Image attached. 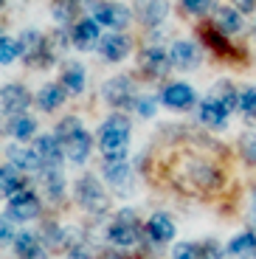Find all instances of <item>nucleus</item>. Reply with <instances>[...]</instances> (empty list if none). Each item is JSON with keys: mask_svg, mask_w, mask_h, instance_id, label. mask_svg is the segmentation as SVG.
Returning a JSON list of instances; mask_svg holds the SVG:
<instances>
[{"mask_svg": "<svg viewBox=\"0 0 256 259\" xmlns=\"http://www.w3.org/2000/svg\"><path fill=\"white\" fill-rule=\"evenodd\" d=\"M127 141H130V118L121 116V113H113L102 124V133H99L104 161H124V155H127Z\"/></svg>", "mask_w": 256, "mask_h": 259, "instance_id": "f257e3e1", "label": "nucleus"}, {"mask_svg": "<svg viewBox=\"0 0 256 259\" xmlns=\"http://www.w3.org/2000/svg\"><path fill=\"white\" fill-rule=\"evenodd\" d=\"M20 42V57L26 65H37V68H48L51 65V46L45 42V37L39 31H23Z\"/></svg>", "mask_w": 256, "mask_h": 259, "instance_id": "f03ea898", "label": "nucleus"}, {"mask_svg": "<svg viewBox=\"0 0 256 259\" xmlns=\"http://www.w3.org/2000/svg\"><path fill=\"white\" fill-rule=\"evenodd\" d=\"M76 200H79V206L88 208L90 214H102V211H107V206H110L102 183H99L93 175L79 178V183H76Z\"/></svg>", "mask_w": 256, "mask_h": 259, "instance_id": "7ed1b4c3", "label": "nucleus"}, {"mask_svg": "<svg viewBox=\"0 0 256 259\" xmlns=\"http://www.w3.org/2000/svg\"><path fill=\"white\" fill-rule=\"evenodd\" d=\"M107 240L113 242V245H118V248H130V245H135V240H138V223H135V214L130 211V208L118 214V220H115L113 226H110Z\"/></svg>", "mask_w": 256, "mask_h": 259, "instance_id": "20e7f679", "label": "nucleus"}, {"mask_svg": "<svg viewBox=\"0 0 256 259\" xmlns=\"http://www.w3.org/2000/svg\"><path fill=\"white\" fill-rule=\"evenodd\" d=\"M39 211V200L34 192H17L14 197H9V214L14 220L26 223V220H34Z\"/></svg>", "mask_w": 256, "mask_h": 259, "instance_id": "39448f33", "label": "nucleus"}, {"mask_svg": "<svg viewBox=\"0 0 256 259\" xmlns=\"http://www.w3.org/2000/svg\"><path fill=\"white\" fill-rule=\"evenodd\" d=\"M34 152L39 155V163L42 169H59V161H62V147H59L57 136H39L34 141Z\"/></svg>", "mask_w": 256, "mask_h": 259, "instance_id": "423d86ee", "label": "nucleus"}, {"mask_svg": "<svg viewBox=\"0 0 256 259\" xmlns=\"http://www.w3.org/2000/svg\"><path fill=\"white\" fill-rule=\"evenodd\" d=\"M169 57H172L175 68H180V71H192V68L200 65V48H197V42L178 39V42L172 46V51H169Z\"/></svg>", "mask_w": 256, "mask_h": 259, "instance_id": "0eeeda50", "label": "nucleus"}, {"mask_svg": "<svg viewBox=\"0 0 256 259\" xmlns=\"http://www.w3.org/2000/svg\"><path fill=\"white\" fill-rule=\"evenodd\" d=\"M104 178H107V183L118 194L133 192V172H130V166L124 161H107L104 163Z\"/></svg>", "mask_w": 256, "mask_h": 259, "instance_id": "6e6552de", "label": "nucleus"}, {"mask_svg": "<svg viewBox=\"0 0 256 259\" xmlns=\"http://www.w3.org/2000/svg\"><path fill=\"white\" fill-rule=\"evenodd\" d=\"M0 99H3V110H6L9 116H20V113L28 107V102H31V93H28L23 84H3Z\"/></svg>", "mask_w": 256, "mask_h": 259, "instance_id": "1a4fd4ad", "label": "nucleus"}, {"mask_svg": "<svg viewBox=\"0 0 256 259\" xmlns=\"http://www.w3.org/2000/svg\"><path fill=\"white\" fill-rule=\"evenodd\" d=\"M133 79L130 76H113L107 84H104V99H107L113 107H124V104H130V99H133Z\"/></svg>", "mask_w": 256, "mask_h": 259, "instance_id": "9d476101", "label": "nucleus"}, {"mask_svg": "<svg viewBox=\"0 0 256 259\" xmlns=\"http://www.w3.org/2000/svg\"><path fill=\"white\" fill-rule=\"evenodd\" d=\"M135 12L144 26H158L169 14V0H135Z\"/></svg>", "mask_w": 256, "mask_h": 259, "instance_id": "9b49d317", "label": "nucleus"}, {"mask_svg": "<svg viewBox=\"0 0 256 259\" xmlns=\"http://www.w3.org/2000/svg\"><path fill=\"white\" fill-rule=\"evenodd\" d=\"M96 23L107 28H124L130 23V12L121 3H99L96 6Z\"/></svg>", "mask_w": 256, "mask_h": 259, "instance_id": "f8f14e48", "label": "nucleus"}, {"mask_svg": "<svg viewBox=\"0 0 256 259\" xmlns=\"http://www.w3.org/2000/svg\"><path fill=\"white\" fill-rule=\"evenodd\" d=\"M141 68L149 76H163V73L172 68V57H169L166 51H160V48H147V51L141 54Z\"/></svg>", "mask_w": 256, "mask_h": 259, "instance_id": "ddd939ff", "label": "nucleus"}, {"mask_svg": "<svg viewBox=\"0 0 256 259\" xmlns=\"http://www.w3.org/2000/svg\"><path fill=\"white\" fill-rule=\"evenodd\" d=\"M96 42H102L99 39V23L96 20H79L73 26V46L79 51H90Z\"/></svg>", "mask_w": 256, "mask_h": 259, "instance_id": "4468645a", "label": "nucleus"}, {"mask_svg": "<svg viewBox=\"0 0 256 259\" xmlns=\"http://www.w3.org/2000/svg\"><path fill=\"white\" fill-rule=\"evenodd\" d=\"M163 102H166L169 107H175V110H186V107H192V102H194V91L183 82L166 84V88H163Z\"/></svg>", "mask_w": 256, "mask_h": 259, "instance_id": "2eb2a0df", "label": "nucleus"}, {"mask_svg": "<svg viewBox=\"0 0 256 259\" xmlns=\"http://www.w3.org/2000/svg\"><path fill=\"white\" fill-rule=\"evenodd\" d=\"M99 51H102L104 59L118 62V59H124L130 54V39L121 37V34H107V37H102V42H99Z\"/></svg>", "mask_w": 256, "mask_h": 259, "instance_id": "dca6fc26", "label": "nucleus"}, {"mask_svg": "<svg viewBox=\"0 0 256 259\" xmlns=\"http://www.w3.org/2000/svg\"><path fill=\"white\" fill-rule=\"evenodd\" d=\"M147 234H149V240H152V242H169L175 237V223L169 220V214L158 211V214H152V217H149Z\"/></svg>", "mask_w": 256, "mask_h": 259, "instance_id": "f3484780", "label": "nucleus"}, {"mask_svg": "<svg viewBox=\"0 0 256 259\" xmlns=\"http://www.w3.org/2000/svg\"><path fill=\"white\" fill-rule=\"evenodd\" d=\"M14 251H17L20 259H45L48 256L45 248H42V242H39L34 234H28V231L14 237Z\"/></svg>", "mask_w": 256, "mask_h": 259, "instance_id": "a211bd4d", "label": "nucleus"}, {"mask_svg": "<svg viewBox=\"0 0 256 259\" xmlns=\"http://www.w3.org/2000/svg\"><path fill=\"white\" fill-rule=\"evenodd\" d=\"M225 116H228V107H225L220 99H214V96L203 99V104H200V118H203L208 127H223Z\"/></svg>", "mask_w": 256, "mask_h": 259, "instance_id": "6ab92c4d", "label": "nucleus"}, {"mask_svg": "<svg viewBox=\"0 0 256 259\" xmlns=\"http://www.w3.org/2000/svg\"><path fill=\"white\" fill-rule=\"evenodd\" d=\"M62 144H65V155H68V161H73V163H84V161H88L90 138H88L84 130H79L76 136L68 138V141H62Z\"/></svg>", "mask_w": 256, "mask_h": 259, "instance_id": "aec40b11", "label": "nucleus"}, {"mask_svg": "<svg viewBox=\"0 0 256 259\" xmlns=\"http://www.w3.org/2000/svg\"><path fill=\"white\" fill-rule=\"evenodd\" d=\"M214 26L225 34H234L242 28V17L237 9H225V6H214Z\"/></svg>", "mask_w": 256, "mask_h": 259, "instance_id": "412c9836", "label": "nucleus"}, {"mask_svg": "<svg viewBox=\"0 0 256 259\" xmlns=\"http://www.w3.org/2000/svg\"><path fill=\"white\" fill-rule=\"evenodd\" d=\"M228 253L237 259H248L256 253V234L253 231H245L239 234V237H234V240L228 242Z\"/></svg>", "mask_w": 256, "mask_h": 259, "instance_id": "4be33fe9", "label": "nucleus"}, {"mask_svg": "<svg viewBox=\"0 0 256 259\" xmlns=\"http://www.w3.org/2000/svg\"><path fill=\"white\" fill-rule=\"evenodd\" d=\"M62 102H65V84H45L37 96V104L42 110H57Z\"/></svg>", "mask_w": 256, "mask_h": 259, "instance_id": "5701e85b", "label": "nucleus"}, {"mask_svg": "<svg viewBox=\"0 0 256 259\" xmlns=\"http://www.w3.org/2000/svg\"><path fill=\"white\" fill-rule=\"evenodd\" d=\"M9 133H12L17 141H26V138H31L34 133H37V121H34L31 116H26V113L12 116V121H9Z\"/></svg>", "mask_w": 256, "mask_h": 259, "instance_id": "b1692460", "label": "nucleus"}, {"mask_svg": "<svg viewBox=\"0 0 256 259\" xmlns=\"http://www.w3.org/2000/svg\"><path fill=\"white\" fill-rule=\"evenodd\" d=\"M62 84H65V91L82 93L84 91V71H82V65H79V62H68V65H65Z\"/></svg>", "mask_w": 256, "mask_h": 259, "instance_id": "393cba45", "label": "nucleus"}, {"mask_svg": "<svg viewBox=\"0 0 256 259\" xmlns=\"http://www.w3.org/2000/svg\"><path fill=\"white\" fill-rule=\"evenodd\" d=\"M9 158H12V163H14L17 169H26V172H31V169H42V163H39V155L34 152V149L12 147V149H9Z\"/></svg>", "mask_w": 256, "mask_h": 259, "instance_id": "a878e982", "label": "nucleus"}, {"mask_svg": "<svg viewBox=\"0 0 256 259\" xmlns=\"http://www.w3.org/2000/svg\"><path fill=\"white\" fill-rule=\"evenodd\" d=\"M211 96H214V99H220V102H223L225 107H228V113L239 107V96H237V91H234V88H231L228 82H220L217 88H214Z\"/></svg>", "mask_w": 256, "mask_h": 259, "instance_id": "bb28decb", "label": "nucleus"}, {"mask_svg": "<svg viewBox=\"0 0 256 259\" xmlns=\"http://www.w3.org/2000/svg\"><path fill=\"white\" fill-rule=\"evenodd\" d=\"M42 183H45V189H48L51 197H62L65 181H62V172L59 169H42Z\"/></svg>", "mask_w": 256, "mask_h": 259, "instance_id": "cd10ccee", "label": "nucleus"}, {"mask_svg": "<svg viewBox=\"0 0 256 259\" xmlns=\"http://www.w3.org/2000/svg\"><path fill=\"white\" fill-rule=\"evenodd\" d=\"M17 192H23V178H20L12 166H3V194H6V197H14Z\"/></svg>", "mask_w": 256, "mask_h": 259, "instance_id": "c85d7f7f", "label": "nucleus"}, {"mask_svg": "<svg viewBox=\"0 0 256 259\" xmlns=\"http://www.w3.org/2000/svg\"><path fill=\"white\" fill-rule=\"evenodd\" d=\"M51 12L59 23H71V20L76 17V0H57Z\"/></svg>", "mask_w": 256, "mask_h": 259, "instance_id": "c756f323", "label": "nucleus"}, {"mask_svg": "<svg viewBox=\"0 0 256 259\" xmlns=\"http://www.w3.org/2000/svg\"><path fill=\"white\" fill-rule=\"evenodd\" d=\"M82 130V121H79L76 116H68V118H62V121L57 124V138L59 141H68V138H73Z\"/></svg>", "mask_w": 256, "mask_h": 259, "instance_id": "7c9ffc66", "label": "nucleus"}, {"mask_svg": "<svg viewBox=\"0 0 256 259\" xmlns=\"http://www.w3.org/2000/svg\"><path fill=\"white\" fill-rule=\"evenodd\" d=\"M239 110L248 118H256V88H248V91L239 93Z\"/></svg>", "mask_w": 256, "mask_h": 259, "instance_id": "2f4dec72", "label": "nucleus"}, {"mask_svg": "<svg viewBox=\"0 0 256 259\" xmlns=\"http://www.w3.org/2000/svg\"><path fill=\"white\" fill-rule=\"evenodd\" d=\"M172 259H203V248L192 245V242H180V245H175Z\"/></svg>", "mask_w": 256, "mask_h": 259, "instance_id": "473e14b6", "label": "nucleus"}, {"mask_svg": "<svg viewBox=\"0 0 256 259\" xmlns=\"http://www.w3.org/2000/svg\"><path fill=\"white\" fill-rule=\"evenodd\" d=\"M20 54V42H14V39L3 37L0 39V62L3 65H12V59Z\"/></svg>", "mask_w": 256, "mask_h": 259, "instance_id": "72a5a7b5", "label": "nucleus"}, {"mask_svg": "<svg viewBox=\"0 0 256 259\" xmlns=\"http://www.w3.org/2000/svg\"><path fill=\"white\" fill-rule=\"evenodd\" d=\"M203 34H205V39H208V46H211L217 54H223V57H234V48H231L220 34H214V31H203Z\"/></svg>", "mask_w": 256, "mask_h": 259, "instance_id": "f704fd0d", "label": "nucleus"}, {"mask_svg": "<svg viewBox=\"0 0 256 259\" xmlns=\"http://www.w3.org/2000/svg\"><path fill=\"white\" fill-rule=\"evenodd\" d=\"M183 6L192 14H205L208 9H211V0H183Z\"/></svg>", "mask_w": 256, "mask_h": 259, "instance_id": "c9c22d12", "label": "nucleus"}, {"mask_svg": "<svg viewBox=\"0 0 256 259\" xmlns=\"http://www.w3.org/2000/svg\"><path fill=\"white\" fill-rule=\"evenodd\" d=\"M242 152L248 155V161H256V133H248L242 138Z\"/></svg>", "mask_w": 256, "mask_h": 259, "instance_id": "e433bc0d", "label": "nucleus"}, {"mask_svg": "<svg viewBox=\"0 0 256 259\" xmlns=\"http://www.w3.org/2000/svg\"><path fill=\"white\" fill-rule=\"evenodd\" d=\"M135 107H138V113H141L144 118H149V116H155V99H138L135 102Z\"/></svg>", "mask_w": 256, "mask_h": 259, "instance_id": "4c0bfd02", "label": "nucleus"}, {"mask_svg": "<svg viewBox=\"0 0 256 259\" xmlns=\"http://www.w3.org/2000/svg\"><path fill=\"white\" fill-rule=\"evenodd\" d=\"M203 259H223V251L217 248V242H203Z\"/></svg>", "mask_w": 256, "mask_h": 259, "instance_id": "58836bf2", "label": "nucleus"}, {"mask_svg": "<svg viewBox=\"0 0 256 259\" xmlns=\"http://www.w3.org/2000/svg\"><path fill=\"white\" fill-rule=\"evenodd\" d=\"M234 6H237L239 12H253V9H256V0H234Z\"/></svg>", "mask_w": 256, "mask_h": 259, "instance_id": "ea45409f", "label": "nucleus"}, {"mask_svg": "<svg viewBox=\"0 0 256 259\" xmlns=\"http://www.w3.org/2000/svg\"><path fill=\"white\" fill-rule=\"evenodd\" d=\"M68 259H90V253H88V248H73L71 253H68Z\"/></svg>", "mask_w": 256, "mask_h": 259, "instance_id": "a19ab883", "label": "nucleus"}, {"mask_svg": "<svg viewBox=\"0 0 256 259\" xmlns=\"http://www.w3.org/2000/svg\"><path fill=\"white\" fill-rule=\"evenodd\" d=\"M12 240V228H9V220H3V242Z\"/></svg>", "mask_w": 256, "mask_h": 259, "instance_id": "79ce46f5", "label": "nucleus"}, {"mask_svg": "<svg viewBox=\"0 0 256 259\" xmlns=\"http://www.w3.org/2000/svg\"><path fill=\"white\" fill-rule=\"evenodd\" d=\"M102 259H124V256H121V253H115V251H107Z\"/></svg>", "mask_w": 256, "mask_h": 259, "instance_id": "37998d69", "label": "nucleus"}, {"mask_svg": "<svg viewBox=\"0 0 256 259\" xmlns=\"http://www.w3.org/2000/svg\"><path fill=\"white\" fill-rule=\"evenodd\" d=\"M76 3H79V0H76Z\"/></svg>", "mask_w": 256, "mask_h": 259, "instance_id": "c03bdc74", "label": "nucleus"}]
</instances>
